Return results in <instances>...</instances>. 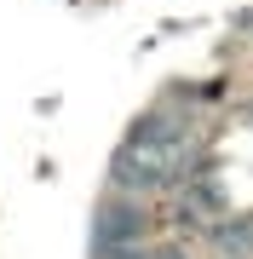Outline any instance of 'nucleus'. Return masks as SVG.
Wrapping results in <instances>:
<instances>
[{"instance_id":"obj_1","label":"nucleus","mask_w":253,"mask_h":259,"mask_svg":"<svg viewBox=\"0 0 253 259\" xmlns=\"http://www.w3.org/2000/svg\"><path fill=\"white\" fill-rule=\"evenodd\" d=\"M138 236H144V207H138V202H110V207L98 213V231H92L98 253H110V248H132Z\"/></svg>"},{"instance_id":"obj_2","label":"nucleus","mask_w":253,"mask_h":259,"mask_svg":"<svg viewBox=\"0 0 253 259\" xmlns=\"http://www.w3.org/2000/svg\"><path fill=\"white\" fill-rule=\"evenodd\" d=\"M213 242H219L230 259H247V253H253V219H225V225H213Z\"/></svg>"}]
</instances>
